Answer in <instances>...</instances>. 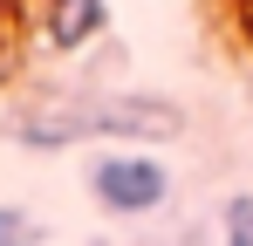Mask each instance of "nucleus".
<instances>
[{
  "mask_svg": "<svg viewBox=\"0 0 253 246\" xmlns=\"http://www.w3.org/2000/svg\"><path fill=\"white\" fill-rule=\"evenodd\" d=\"M89 192L117 219H151L171 199V171L158 158H144V151H110V158H96V171H89Z\"/></svg>",
  "mask_w": 253,
  "mask_h": 246,
  "instance_id": "f03ea898",
  "label": "nucleus"
},
{
  "mask_svg": "<svg viewBox=\"0 0 253 246\" xmlns=\"http://www.w3.org/2000/svg\"><path fill=\"white\" fill-rule=\"evenodd\" d=\"M219 233H226V246H253V192H233V199H226Z\"/></svg>",
  "mask_w": 253,
  "mask_h": 246,
  "instance_id": "20e7f679",
  "label": "nucleus"
},
{
  "mask_svg": "<svg viewBox=\"0 0 253 246\" xmlns=\"http://www.w3.org/2000/svg\"><path fill=\"white\" fill-rule=\"evenodd\" d=\"M0 246H35V219L14 212V205H0Z\"/></svg>",
  "mask_w": 253,
  "mask_h": 246,
  "instance_id": "39448f33",
  "label": "nucleus"
},
{
  "mask_svg": "<svg viewBox=\"0 0 253 246\" xmlns=\"http://www.w3.org/2000/svg\"><path fill=\"white\" fill-rule=\"evenodd\" d=\"M42 35H48L55 55H76V48L110 35V7L103 0H48L42 7Z\"/></svg>",
  "mask_w": 253,
  "mask_h": 246,
  "instance_id": "7ed1b4c3",
  "label": "nucleus"
},
{
  "mask_svg": "<svg viewBox=\"0 0 253 246\" xmlns=\"http://www.w3.org/2000/svg\"><path fill=\"white\" fill-rule=\"evenodd\" d=\"M76 144L83 137H178L185 110L165 96H89V103H62Z\"/></svg>",
  "mask_w": 253,
  "mask_h": 246,
  "instance_id": "f257e3e1",
  "label": "nucleus"
}]
</instances>
